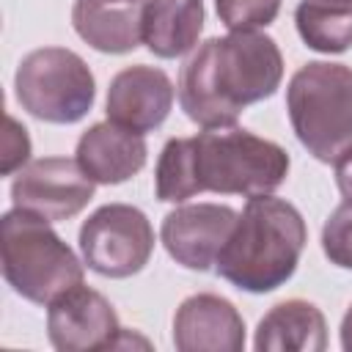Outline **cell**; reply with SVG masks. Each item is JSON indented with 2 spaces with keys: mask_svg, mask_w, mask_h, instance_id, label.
<instances>
[{
  "mask_svg": "<svg viewBox=\"0 0 352 352\" xmlns=\"http://www.w3.org/2000/svg\"><path fill=\"white\" fill-rule=\"evenodd\" d=\"M234 223L236 212L226 204H182L165 214L160 236L176 264L206 272L217 261Z\"/></svg>",
  "mask_w": 352,
  "mask_h": 352,
  "instance_id": "30bf717a",
  "label": "cell"
},
{
  "mask_svg": "<svg viewBox=\"0 0 352 352\" xmlns=\"http://www.w3.org/2000/svg\"><path fill=\"white\" fill-rule=\"evenodd\" d=\"M173 346L179 352H242L245 322L231 300L198 292L176 308Z\"/></svg>",
  "mask_w": 352,
  "mask_h": 352,
  "instance_id": "8fae6325",
  "label": "cell"
},
{
  "mask_svg": "<svg viewBox=\"0 0 352 352\" xmlns=\"http://www.w3.org/2000/svg\"><path fill=\"white\" fill-rule=\"evenodd\" d=\"M305 242L308 228L294 204L275 195H256L236 214L214 270L242 292L267 294L294 275Z\"/></svg>",
  "mask_w": 352,
  "mask_h": 352,
  "instance_id": "7a4b0ae2",
  "label": "cell"
},
{
  "mask_svg": "<svg viewBox=\"0 0 352 352\" xmlns=\"http://www.w3.org/2000/svg\"><path fill=\"white\" fill-rule=\"evenodd\" d=\"M253 346L258 352H322L327 346L324 314L308 300H283L261 316Z\"/></svg>",
  "mask_w": 352,
  "mask_h": 352,
  "instance_id": "9a60e30c",
  "label": "cell"
},
{
  "mask_svg": "<svg viewBox=\"0 0 352 352\" xmlns=\"http://www.w3.org/2000/svg\"><path fill=\"white\" fill-rule=\"evenodd\" d=\"M14 91L22 110L47 124H77L96 99V82L88 63L66 47L28 52L16 66Z\"/></svg>",
  "mask_w": 352,
  "mask_h": 352,
  "instance_id": "8992f818",
  "label": "cell"
},
{
  "mask_svg": "<svg viewBox=\"0 0 352 352\" xmlns=\"http://www.w3.org/2000/svg\"><path fill=\"white\" fill-rule=\"evenodd\" d=\"M154 192L165 204H184L198 192L192 138H170L154 168Z\"/></svg>",
  "mask_w": 352,
  "mask_h": 352,
  "instance_id": "ac0fdd59",
  "label": "cell"
},
{
  "mask_svg": "<svg viewBox=\"0 0 352 352\" xmlns=\"http://www.w3.org/2000/svg\"><path fill=\"white\" fill-rule=\"evenodd\" d=\"M118 333L121 324L110 300L82 283L66 289L47 305V336L60 352L107 349Z\"/></svg>",
  "mask_w": 352,
  "mask_h": 352,
  "instance_id": "9c48e42d",
  "label": "cell"
},
{
  "mask_svg": "<svg viewBox=\"0 0 352 352\" xmlns=\"http://www.w3.org/2000/svg\"><path fill=\"white\" fill-rule=\"evenodd\" d=\"M294 25L308 50L336 55L352 47V3L349 0H300Z\"/></svg>",
  "mask_w": 352,
  "mask_h": 352,
  "instance_id": "e0dca14e",
  "label": "cell"
},
{
  "mask_svg": "<svg viewBox=\"0 0 352 352\" xmlns=\"http://www.w3.org/2000/svg\"><path fill=\"white\" fill-rule=\"evenodd\" d=\"M283 80V55L261 30L206 38L182 66L179 104L204 129L236 126L248 104L270 99Z\"/></svg>",
  "mask_w": 352,
  "mask_h": 352,
  "instance_id": "6da1fadb",
  "label": "cell"
},
{
  "mask_svg": "<svg viewBox=\"0 0 352 352\" xmlns=\"http://www.w3.org/2000/svg\"><path fill=\"white\" fill-rule=\"evenodd\" d=\"M173 107V82L157 66H126L107 88V118L140 135L165 124Z\"/></svg>",
  "mask_w": 352,
  "mask_h": 352,
  "instance_id": "7c38bea8",
  "label": "cell"
},
{
  "mask_svg": "<svg viewBox=\"0 0 352 352\" xmlns=\"http://www.w3.org/2000/svg\"><path fill=\"white\" fill-rule=\"evenodd\" d=\"M336 184H338L344 201H352V151L336 162Z\"/></svg>",
  "mask_w": 352,
  "mask_h": 352,
  "instance_id": "7402d4cb",
  "label": "cell"
},
{
  "mask_svg": "<svg viewBox=\"0 0 352 352\" xmlns=\"http://www.w3.org/2000/svg\"><path fill=\"white\" fill-rule=\"evenodd\" d=\"M0 264L6 283L36 305H50L85 278V261L52 231L50 220L16 206L0 220Z\"/></svg>",
  "mask_w": 352,
  "mask_h": 352,
  "instance_id": "3957f363",
  "label": "cell"
},
{
  "mask_svg": "<svg viewBox=\"0 0 352 352\" xmlns=\"http://www.w3.org/2000/svg\"><path fill=\"white\" fill-rule=\"evenodd\" d=\"M204 30V0H146L143 44L157 58H179L198 44Z\"/></svg>",
  "mask_w": 352,
  "mask_h": 352,
  "instance_id": "2e32d148",
  "label": "cell"
},
{
  "mask_svg": "<svg viewBox=\"0 0 352 352\" xmlns=\"http://www.w3.org/2000/svg\"><path fill=\"white\" fill-rule=\"evenodd\" d=\"M349 3H352V0H349Z\"/></svg>",
  "mask_w": 352,
  "mask_h": 352,
  "instance_id": "cb8c5ba5",
  "label": "cell"
},
{
  "mask_svg": "<svg viewBox=\"0 0 352 352\" xmlns=\"http://www.w3.org/2000/svg\"><path fill=\"white\" fill-rule=\"evenodd\" d=\"M143 3L146 0H74L72 25L94 50L124 55L143 44Z\"/></svg>",
  "mask_w": 352,
  "mask_h": 352,
  "instance_id": "5bb4252c",
  "label": "cell"
},
{
  "mask_svg": "<svg viewBox=\"0 0 352 352\" xmlns=\"http://www.w3.org/2000/svg\"><path fill=\"white\" fill-rule=\"evenodd\" d=\"M214 8L228 30H258L275 22L280 0H214Z\"/></svg>",
  "mask_w": 352,
  "mask_h": 352,
  "instance_id": "d6986e66",
  "label": "cell"
},
{
  "mask_svg": "<svg viewBox=\"0 0 352 352\" xmlns=\"http://www.w3.org/2000/svg\"><path fill=\"white\" fill-rule=\"evenodd\" d=\"M324 256L344 270H352V201H344L330 212L322 228Z\"/></svg>",
  "mask_w": 352,
  "mask_h": 352,
  "instance_id": "ffe728a7",
  "label": "cell"
},
{
  "mask_svg": "<svg viewBox=\"0 0 352 352\" xmlns=\"http://www.w3.org/2000/svg\"><path fill=\"white\" fill-rule=\"evenodd\" d=\"M198 192L272 195L289 176V154L275 140L239 126L204 129L192 138Z\"/></svg>",
  "mask_w": 352,
  "mask_h": 352,
  "instance_id": "5b68a950",
  "label": "cell"
},
{
  "mask_svg": "<svg viewBox=\"0 0 352 352\" xmlns=\"http://www.w3.org/2000/svg\"><path fill=\"white\" fill-rule=\"evenodd\" d=\"M80 253L91 272L102 278H129L154 253L148 217L129 204H104L80 226Z\"/></svg>",
  "mask_w": 352,
  "mask_h": 352,
  "instance_id": "52a82bcc",
  "label": "cell"
},
{
  "mask_svg": "<svg viewBox=\"0 0 352 352\" xmlns=\"http://www.w3.org/2000/svg\"><path fill=\"white\" fill-rule=\"evenodd\" d=\"M341 346L346 352H352V305L346 308V314L341 319Z\"/></svg>",
  "mask_w": 352,
  "mask_h": 352,
  "instance_id": "603a6c76",
  "label": "cell"
},
{
  "mask_svg": "<svg viewBox=\"0 0 352 352\" xmlns=\"http://www.w3.org/2000/svg\"><path fill=\"white\" fill-rule=\"evenodd\" d=\"M96 182L80 168L77 160L44 157L16 170L11 182V198L16 209L38 214L50 223L80 214L94 198Z\"/></svg>",
  "mask_w": 352,
  "mask_h": 352,
  "instance_id": "ba28073f",
  "label": "cell"
},
{
  "mask_svg": "<svg viewBox=\"0 0 352 352\" xmlns=\"http://www.w3.org/2000/svg\"><path fill=\"white\" fill-rule=\"evenodd\" d=\"M146 138L116 121H99L88 126L74 148V160L96 184H121L143 170Z\"/></svg>",
  "mask_w": 352,
  "mask_h": 352,
  "instance_id": "4fadbf2b",
  "label": "cell"
},
{
  "mask_svg": "<svg viewBox=\"0 0 352 352\" xmlns=\"http://www.w3.org/2000/svg\"><path fill=\"white\" fill-rule=\"evenodd\" d=\"M286 110L297 140L319 162L352 151V69L330 60L300 66L286 88Z\"/></svg>",
  "mask_w": 352,
  "mask_h": 352,
  "instance_id": "277c9868",
  "label": "cell"
},
{
  "mask_svg": "<svg viewBox=\"0 0 352 352\" xmlns=\"http://www.w3.org/2000/svg\"><path fill=\"white\" fill-rule=\"evenodd\" d=\"M28 157H30V138H28V129L14 118V116H6V135H3V176H11L16 173L19 168L28 165Z\"/></svg>",
  "mask_w": 352,
  "mask_h": 352,
  "instance_id": "44dd1931",
  "label": "cell"
}]
</instances>
